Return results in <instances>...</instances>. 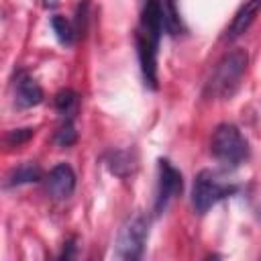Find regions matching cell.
Listing matches in <instances>:
<instances>
[{"label":"cell","mask_w":261,"mask_h":261,"mask_svg":"<svg viewBox=\"0 0 261 261\" xmlns=\"http://www.w3.org/2000/svg\"><path fill=\"white\" fill-rule=\"evenodd\" d=\"M247 63H249V55L245 49H234V51L226 53L214 67V73L208 82V92L218 98L232 96L241 84Z\"/></svg>","instance_id":"6da1fadb"},{"label":"cell","mask_w":261,"mask_h":261,"mask_svg":"<svg viewBox=\"0 0 261 261\" xmlns=\"http://www.w3.org/2000/svg\"><path fill=\"white\" fill-rule=\"evenodd\" d=\"M210 151L224 167H237L247 159L249 145L234 124L224 122L216 126L210 141Z\"/></svg>","instance_id":"7a4b0ae2"},{"label":"cell","mask_w":261,"mask_h":261,"mask_svg":"<svg viewBox=\"0 0 261 261\" xmlns=\"http://www.w3.org/2000/svg\"><path fill=\"white\" fill-rule=\"evenodd\" d=\"M234 188L232 186H224L216 179V175L212 171H200L194 179V188H192V204L194 210L198 214L208 212L218 200L226 198L228 194H232Z\"/></svg>","instance_id":"3957f363"},{"label":"cell","mask_w":261,"mask_h":261,"mask_svg":"<svg viewBox=\"0 0 261 261\" xmlns=\"http://www.w3.org/2000/svg\"><path fill=\"white\" fill-rule=\"evenodd\" d=\"M149 234V222L145 216L137 214L133 218H128L120 232H118V241H116V253L122 259H139L145 251V241Z\"/></svg>","instance_id":"277c9868"},{"label":"cell","mask_w":261,"mask_h":261,"mask_svg":"<svg viewBox=\"0 0 261 261\" xmlns=\"http://www.w3.org/2000/svg\"><path fill=\"white\" fill-rule=\"evenodd\" d=\"M181 188H184L181 173L167 159H159V190L155 200V212H163L167 204L181 194Z\"/></svg>","instance_id":"5b68a950"},{"label":"cell","mask_w":261,"mask_h":261,"mask_svg":"<svg viewBox=\"0 0 261 261\" xmlns=\"http://www.w3.org/2000/svg\"><path fill=\"white\" fill-rule=\"evenodd\" d=\"M45 188H47V194L53 200H67L75 190V173H73V169L67 163H57L49 171V175L45 179Z\"/></svg>","instance_id":"8992f818"},{"label":"cell","mask_w":261,"mask_h":261,"mask_svg":"<svg viewBox=\"0 0 261 261\" xmlns=\"http://www.w3.org/2000/svg\"><path fill=\"white\" fill-rule=\"evenodd\" d=\"M157 43L149 41L141 33H137V49H139V61L143 69L145 84H149L153 90L157 88Z\"/></svg>","instance_id":"52a82bcc"},{"label":"cell","mask_w":261,"mask_h":261,"mask_svg":"<svg viewBox=\"0 0 261 261\" xmlns=\"http://www.w3.org/2000/svg\"><path fill=\"white\" fill-rule=\"evenodd\" d=\"M149 41L159 45L161 33H163V16H161V2L159 0H147L141 12V29L137 31Z\"/></svg>","instance_id":"ba28073f"},{"label":"cell","mask_w":261,"mask_h":261,"mask_svg":"<svg viewBox=\"0 0 261 261\" xmlns=\"http://www.w3.org/2000/svg\"><path fill=\"white\" fill-rule=\"evenodd\" d=\"M259 10H261V0H247L234 14V18L226 31V39H237L239 35H243L251 27V22L255 20Z\"/></svg>","instance_id":"9c48e42d"},{"label":"cell","mask_w":261,"mask_h":261,"mask_svg":"<svg viewBox=\"0 0 261 261\" xmlns=\"http://www.w3.org/2000/svg\"><path fill=\"white\" fill-rule=\"evenodd\" d=\"M106 165H108L110 173H114L118 177H128L137 169V157L128 149H116L106 155Z\"/></svg>","instance_id":"30bf717a"},{"label":"cell","mask_w":261,"mask_h":261,"mask_svg":"<svg viewBox=\"0 0 261 261\" xmlns=\"http://www.w3.org/2000/svg\"><path fill=\"white\" fill-rule=\"evenodd\" d=\"M41 100H43L41 86L33 77L22 75L16 82V106L18 108H31V106H37Z\"/></svg>","instance_id":"8fae6325"},{"label":"cell","mask_w":261,"mask_h":261,"mask_svg":"<svg viewBox=\"0 0 261 261\" xmlns=\"http://www.w3.org/2000/svg\"><path fill=\"white\" fill-rule=\"evenodd\" d=\"M41 179V167L35 163H22L12 173L8 175V186H22V184H33Z\"/></svg>","instance_id":"7c38bea8"},{"label":"cell","mask_w":261,"mask_h":261,"mask_svg":"<svg viewBox=\"0 0 261 261\" xmlns=\"http://www.w3.org/2000/svg\"><path fill=\"white\" fill-rule=\"evenodd\" d=\"M161 2V16H163V29L169 35H179L181 33V22L175 10L173 0H159Z\"/></svg>","instance_id":"4fadbf2b"},{"label":"cell","mask_w":261,"mask_h":261,"mask_svg":"<svg viewBox=\"0 0 261 261\" xmlns=\"http://www.w3.org/2000/svg\"><path fill=\"white\" fill-rule=\"evenodd\" d=\"M51 27H53V33H55V37H57V41H59L61 45H71V43H73L75 31H73L71 22H69L65 16L55 14V16L51 18Z\"/></svg>","instance_id":"5bb4252c"},{"label":"cell","mask_w":261,"mask_h":261,"mask_svg":"<svg viewBox=\"0 0 261 261\" xmlns=\"http://www.w3.org/2000/svg\"><path fill=\"white\" fill-rule=\"evenodd\" d=\"M55 108L65 116V114H71V112H75V106H77V94L73 92V90H59L57 94H55Z\"/></svg>","instance_id":"9a60e30c"},{"label":"cell","mask_w":261,"mask_h":261,"mask_svg":"<svg viewBox=\"0 0 261 261\" xmlns=\"http://www.w3.org/2000/svg\"><path fill=\"white\" fill-rule=\"evenodd\" d=\"M75 141H77V133H75L71 120H65V122L57 128V133H55V143H57L59 147H71Z\"/></svg>","instance_id":"2e32d148"},{"label":"cell","mask_w":261,"mask_h":261,"mask_svg":"<svg viewBox=\"0 0 261 261\" xmlns=\"http://www.w3.org/2000/svg\"><path fill=\"white\" fill-rule=\"evenodd\" d=\"M33 135H35L33 128H14V130H10V133L6 135V145H8V147H18V145L27 143Z\"/></svg>","instance_id":"e0dca14e"},{"label":"cell","mask_w":261,"mask_h":261,"mask_svg":"<svg viewBox=\"0 0 261 261\" xmlns=\"http://www.w3.org/2000/svg\"><path fill=\"white\" fill-rule=\"evenodd\" d=\"M43 4H45V8H55L59 4V0H45Z\"/></svg>","instance_id":"ac0fdd59"}]
</instances>
